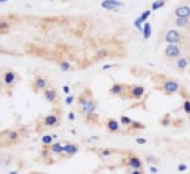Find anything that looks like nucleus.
<instances>
[{
    "mask_svg": "<svg viewBox=\"0 0 190 174\" xmlns=\"http://www.w3.org/2000/svg\"><path fill=\"white\" fill-rule=\"evenodd\" d=\"M165 55L169 59H178L181 55V49L178 44H168L165 48Z\"/></svg>",
    "mask_w": 190,
    "mask_h": 174,
    "instance_id": "obj_1",
    "label": "nucleus"
},
{
    "mask_svg": "<svg viewBox=\"0 0 190 174\" xmlns=\"http://www.w3.org/2000/svg\"><path fill=\"white\" fill-rule=\"evenodd\" d=\"M131 126H132V129H143L145 127L144 124H142V123H140V122H136V121H132Z\"/></svg>",
    "mask_w": 190,
    "mask_h": 174,
    "instance_id": "obj_27",
    "label": "nucleus"
},
{
    "mask_svg": "<svg viewBox=\"0 0 190 174\" xmlns=\"http://www.w3.org/2000/svg\"><path fill=\"white\" fill-rule=\"evenodd\" d=\"M186 170H187V166H186V164L180 163L179 166H178V171L179 172H184V171H186Z\"/></svg>",
    "mask_w": 190,
    "mask_h": 174,
    "instance_id": "obj_33",
    "label": "nucleus"
},
{
    "mask_svg": "<svg viewBox=\"0 0 190 174\" xmlns=\"http://www.w3.org/2000/svg\"><path fill=\"white\" fill-rule=\"evenodd\" d=\"M50 1H54V0H50Z\"/></svg>",
    "mask_w": 190,
    "mask_h": 174,
    "instance_id": "obj_43",
    "label": "nucleus"
},
{
    "mask_svg": "<svg viewBox=\"0 0 190 174\" xmlns=\"http://www.w3.org/2000/svg\"><path fill=\"white\" fill-rule=\"evenodd\" d=\"M18 137H19V134H18L16 132H14V131L9 133V139L10 140H16L18 139Z\"/></svg>",
    "mask_w": 190,
    "mask_h": 174,
    "instance_id": "obj_30",
    "label": "nucleus"
},
{
    "mask_svg": "<svg viewBox=\"0 0 190 174\" xmlns=\"http://www.w3.org/2000/svg\"><path fill=\"white\" fill-rule=\"evenodd\" d=\"M189 64H190L189 59L186 58V57H181V58H178V60H177V62H176L177 69H179V70H185V69H187Z\"/></svg>",
    "mask_w": 190,
    "mask_h": 174,
    "instance_id": "obj_17",
    "label": "nucleus"
},
{
    "mask_svg": "<svg viewBox=\"0 0 190 174\" xmlns=\"http://www.w3.org/2000/svg\"><path fill=\"white\" fill-rule=\"evenodd\" d=\"M107 129H109L110 132H117L119 129V124L116 120L114 119H109L107 121Z\"/></svg>",
    "mask_w": 190,
    "mask_h": 174,
    "instance_id": "obj_20",
    "label": "nucleus"
},
{
    "mask_svg": "<svg viewBox=\"0 0 190 174\" xmlns=\"http://www.w3.org/2000/svg\"><path fill=\"white\" fill-rule=\"evenodd\" d=\"M88 100H90V98H88L85 94H82V95L79 97L78 103H79V105L81 107V111H82L83 114L86 113V107H88Z\"/></svg>",
    "mask_w": 190,
    "mask_h": 174,
    "instance_id": "obj_10",
    "label": "nucleus"
},
{
    "mask_svg": "<svg viewBox=\"0 0 190 174\" xmlns=\"http://www.w3.org/2000/svg\"><path fill=\"white\" fill-rule=\"evenodd\" d=\"M181 38V34L177 29H169L165 35V42L167 44H179Z\"/></svg>",
    "mask_w": 190,
    "mask_h": 174,
    "instance_id": "obj_2",
    "label": "nucleus"
},
{
    "mask_svg": "<svg viewBox=\"0 0 190 174\" xmlns=\"http://www.w3.org/2000/svg\"><path fill=\"white\" fill-rule=\"evenodd\" d=\"M125 90V85L123 84H114L112 87H110L109 92L112 95H116V96H119L121 95Z\"/></svg>",
    "mask_w": 190,
    "mask_h": 174,
    "instance_id": "obj_14",
    "label": "nucleus"
},
{
    "mask_svg": "<svg viewBox=\"0 0 190 174\" xmlns=\"http://www.w3.org/2000/svg\"><path fill=\"white\" fill-rule=\"evenodd\" d=\"M16 73L12 70H7V71L3 73V77H2V81H3V84L5 86H12V85L16 83Z\"/></svg>",
    "mask_w": 190,
    "mask_h": 174,
    "instance_id": "obj_3",
    "label": "nucleus"
},
{
    "mask_svg": "<svg viewBox=\"0 0 190 174\" xmlns=\"http://www.w3.org/2000/svg\"><path fill=\"white\" fill-rule=\"evenodd\" d=\"M108 50H106V49H101V50H98L96 52V58L97 59H101V58H105V57H107L108 55Z\"/></svg>",
    "mask_w": 190,
    "mask_h": 174,
    "instance_id": "obj_25",
    "label": "nucleus"
},
{
    "mask_svg": "<svg viewBox=\"0 0 190 174\" xmlns=\"http://www.w3.org/2000/svg\"><path fill=\"white\" fill-rule=\"evenodd\" d=\"M42 142H43V144H45V145H49V144H51V142H53V137L49 136V135H45V136H43V138H42Z\"/></svg>",
    "mask_w": 190,
    "mask_h": 174,
    "instance_id": "obj_28",
    "label": "nucleus"
},
{
    "mask_svg": "<svg viewBox=\"0 0 190 174\" xmlns=\"http://www.w3.org/2000/svg\"><path fill=\"white\" fill-rule=\"evenodd\" d=\"M59 66H60L61 71H64V72H68L71 69V65H70V63L68 61H61V62L59 63Z\"/></svg>",
    "mask_w": 190,
    "mask_h": 174,
    "instance_id": "obj_23",
    "label": "nucleus"
},
{
    "mask_svg": "<svg viewBox=\"0 0 190 174\" xmlns=\"http://www.w3.org/2000/svg\"><path fill=\"white\" fill-rule=\"evenodd\" d=\"M11 28V24L8 20L0 18V34H7Z\"/></svg>",
    "mask_w": 190,
    "mask_h": 174,
    "instance_id": "obj_13",
    "label": "nucleus"
},
{
    "mask_svg": "<svg viewBox=\"0 0 190 174\" xmlns=\"http://www.w3.org/2000/svg\"><path fill=\"white\" fill-rule=\"evenodd\" d=\"M34 86L36 88V90H40V89H46L47 87V81L46 79L42 76H37L34 81Z\"/></svg>",
    "mask_w": 190,
    "mask_h": 174,
    "instance_id": "obj_12",
    "label": "nucleus"
},
{
    "mask_svg": "<svg viewBox=\"0 0 190 174\" xmlns=\"http://www.w3.org/2000/svg\"><path fill=\"white\" fill-rule=\"evenodd\" d=\"M136 142L140 144V145H144V144H147V139H144V138H136Z\"/></svg>",
    "mask_w": 190,
    "mask_h": 174,
    "instance_id": "obj_34",
    "label": "nucleus"
},
{
    "mask_svg": "<svg viewBox=\"0 0 190 174\" xmlns=\"http://www.w3.org/2000/svg\"><path fill=\"white\" fill-rule=\"evenodd\" d=\"M129 94L132 98L134 99H139L143 96L144 94V87L143 86H132L130 87V90H129Z\"/></svg>",
    "mask_w": 190,
    "mask_h": 174,
    "instance_id": "obj_8",
    "label": "nucleus"
},
{
    "mask_svg": "<svg viewBox=\"0 0 190 174\" xmlns=\"http://www.w3.org/2000/svg\"><path fill=\"white\" fill-rule=\"evenodd\" d=\"M120 122H121V124H123V125H131L132 120L130 119V118H128V116L123 115L120 118Z\"/></svg>",
    "mask_w": 190,
    "mask_h": 174,
    "instance_id": "obj_26",
    "label": "nucleus"
},
{
    "mask_svg": "<svg viewBox=\"0 0 190 174\" xmlns=\"http://www.w3.org/2000/svg\"><path fill=\"white\" fill-rule=\"evenodd\" d=\"M62 90H64V94H69V92H70V87L68 86V85H64V86L62 87Z\"/></svg>",
    "mask_w": 190,
    "mask_h": 174,
    "instance_id": "obj_35",
    "label": "nucleus"
},
{
    "mask_svg": "<svg viewBox=\"0 0 190 174\" xmlns=\"http://www.w3.org/2000/svg\"><path fill=\"white\" fill-rule=\"evenodd\" d=\"M10 174H16V172H13V173H10Z\"/></svg>",
    "mask_w": 190,
    "mask_h": 174,
    "instance_id": "obj_42",
    "label": "nucleus"
},
{
    "mask_svg": "<svg viewBox=\"0 0 190 174\" xmlns=\"http://www.w3.org/2000/svg\"><path fill=\"white\" fill-rule=\"evenodd\" d=\"M123 5V2L119 1V0H104L101 3V7L105 10H117L118 8H120Z\"/></svg>",
    "mask_w": 190,
    "mask_h": 174,
    "instance_id": "obj_5",
    "label": "nucleus"
},
{
    "mask_svg": "<svg viewBox=\"0 0 190 174\" xmlns=\"http://www.w3.org/2000/svg\"><path fill=\"white\" fill-rule=\"evenodd\" d=\"M151 12H152V10H150V9H149V10H145L144 12H142L141 15L138 16V18H136V22H139L140 24H144L145 22H147V18H150Z\"/></svg>",
    "mask_w": 190,
    "mask_h": 174,
    "instance_id": "obj_19",
    "label": "nucleus"
},
{
    "mask_svg": "<svg viewBox=\"0 0 190 174\" xmlns=\"http://www.w3.org/2000/svg\"><path fill=\"white\" fill-rule=\"evenodd\" d=\"M161 124L163 125L164 127H167L171 124V119H162V121H161Z\"/></svg>",
    "mask_w": 190,
    "mask_h": 174,
    "instance_id": "obj_31",
    "label": "nucleus"
},
{
    "mask_svg": "<svg viewBox=\"0 0 190 174\" xmlns=\"http://www.w3.org/2000/svg\"><path fill=\"white\" fill-rule=\"evenodd\" d=\"M79 151V147L73 144H68L64 147V152L68 153V155H75Z\"/></svg>",
    "mask_w": 190,
    "mask_h": 174,
    "instance_id": "obj_18",
    "label": "nucleus"
},
{
    "mask_svg": "<svg viewBox=\"0 0 190 174\" xmlns=\"http://www.w3.org/2000/svg\"><path fill=\"white\" fill-rule=\"evenodd\" d=\"M176 18H189L190 16V7L188 5H179L177 7L174 11Z\"/></svg>",
    "mask_w": 190,
    "mask_h": 174,
    "instance_id": "obj_6",
    "label": "nucleus"
},
{
    "mask_svg": "<svg viewBox=\"0 0 190 174\" xmlns=\"http://www.w3.org/2000/svg\"><path fill=\"white\" fill-rule=\"evenodd\" d=\"M182 108L187 114H190V100H185L184 105H182Z\"/></svg>",
    "mask_w": 190,
    "mask_h": 174,
    "instance_id": "obj_29",
    "label": "nucleus"
},
{
    "mask_svg": "<svg viewBox=\"0 0 190 174\" xmlns=\"http://www.w3.org/2000/svg\"><path fill=\"white\" fill-rule=\"evenodd\" d=\"M150 170H151V172H152V173H154V174H155V173H157V171H158V170L156 169L155 166H151V168H150Z\"/></svg>",
    "mask_w": 190,
    "mask_h": 174,
    "instance_id": "obj_39",
    "label": "nucleus"
},
{
    "mask_svg": "<svg viewBox=\"0 0 190 174\" xmlns=\"http://www.w3.org/2000/svg\"><path fill=\"white\" fill-rule=\"evenodd\" d=\"M51 149H53V151H54V152H57V153L64 152V147H62V145H61V144H59V142H57V144H54V145H53V147H51Z\"/></svg>",
    "mask_w": 190,
    "mask_h": 174,
    "instance_id": "obj_24",
    "label": "nucleus"
},
{
    "mask_svg": "<svg viewBox=\"0 0 190 174\" xmlns=\"http://www.w3.org/2000/svg\"><path fill=\"white\" fill-rule=\"evenodd\" d=\"M66 103H67V105H71V103L73 102V101H74V96H68L67 98H66Z\"/></svg>",
    "mask_w": 190,
    "mask_h": 174,
    "instance_id": "obj_32",
    "label": "nucleus"
},
{
    "mask_svg": "<svg viewBox=\"0 0 190 174\" xmlns=\"http://www.w3.org/2000/svg\"><path fill=\"white\" fill-rule=\"evenodd\" d=\"M44 97L47 101L49 102H55L57 100V90L55 89L54 87H47L44 92Z\"/></svg>",
    "mask_w": 190,
    "mask_h": 174,
    "instance_id": "obj_7",
    "label": "nucleus"
},
{
    "mask_svg": "<svg viewBox=\"0 0 190 174\" xmlns=\"http://www.w3.org/2000/svg\"><path fill=\"white\" fill-rule=\"evenodd\" d=\"M97 108V105H96V101L94 100L93 98H90V100H88V107H86V116L88 118H91V116L95 115V111H96Z\"/></svg>",
    "mask_w": 190,
    "mask_h": 174,
    "instance_id": "obj_9",
    "label": "nucleus"
},
{
    "mask_svg": "<svg viewBox=\"0 0 190 174\" xmlns=\"http://www.w3.org/2000/svg\"><path fill=\"white\" fill-rule=\"evenodd\" d=\"M58 123V116L55 114H49L44 119V124L47 126H55Z\"/></svg>",
    "mask_w": 190,
    "mask_h": 174,
    "instance_id": "obj_16",
    "label": "nucleus"
},
{
    "mask_svg": "<svg viewBox=\"0 0 190 174\" xmlns=\"http://www.w3.org/2000/svg\"><path fill=\"white\" fill-rule=\"evenodd\" d=\"M165 5H166V0H156V1L152 2V5H151V10L157 11L163 8Z\"/></svg>",
    "mask_w": 190,
    "mask_h": 174,
    "instance_id": "obj_21",
    "label": "nucleus"
},
{
    "mask_svg": "<svg viewBox=\"0 0 190 174\" xmlns=\"http://www.w3.org/2000/svg\"><path fill=\"white\" fill-rule=\"evenodd\" d=\"M175 24H176V26H178V27H186V26H188V24H189V20H188V18H177L176 21H175Z\"/></svg>",
    "mask_w": 190,
    "mask_h": 174,
    "instance_id": "obj_22",
    "label": "nucleus"
},
{
    "mask_svg": "<svg viewBox=\"0 0 190 174\" xmlns=\"http://www.w3.org/2000/svg\"><path fill=\"white\" fill-rule=\"evenodd\" d=\"M8 0H0V3H5Z\"/></svg>",
    "mask_w": 190,
    "mask_h": 174,
    "instance_id": "obj_41",
    "label": "nucleus"
},
{
    "mask_svg": "<svg viewBox=\"0 0 190 174\" xmlns=\"http://www.w3.org/2000/svg\"><path fill=\"white\" fill-rule=\"evenodd\" d=\"M68 119L70 120V121H73V120L75 119V115L73 112H69V114H68Z\"/></svg>",
    "mask_w": 190,
    "mask_h": 174,
    "instance_id": "obj_36",
    "label": "nucleus"
},
{
    "mask_svg": "<svg viewBox=\"0 0 190 174\" xmlns=\"http://www.w3.org/2000/svg\"><path fill=\"white\" fill-rule=\"evenodd\" d=\"M131 174H143L142 172H140L139 170H136V171H132Z\"/></svg>",
    "mask_w": 190,
    "mask_h": 174,
    "instance_id": "obj_40",
    "label": "nucleus"
},
{
    "mask_svg": "<svg viewBox=\"0 0 190 174\" xmlns=\"http://www.w3.org/2000/svg\"><path fill=\"white\" fill-rule=\"evenodd\" d=\"M142 35L144 39H149L152 36V25L149 22H145L143 24V29H142Z\"/></svg>",
    "mask_w": 190,
    "mask_h": 174,
    "instance_id": "obj_15",
    "label": "nucleus"
},
{
    "mask_svg": "<svg viewBox=\"0 0 190 174\" xmlns=\"http://www.w3.org/2000/svg\"><path fill=\"white\" fill-rule=\"evenodd\" d=\"M128 166L134 170H139L142 168V162L138 157H130L128 160Z\"/></svg>",
    "mask_w": 190,
    "mask_h": 174,
    "instance_id": "obj_11",
    "label": "nucleus"
},
{
    "mask_svg": "<svg viewBox=\"0 0 190 174\" xmlns=\"http://www.w3.org/2000/svg\"><path fill=\"white\" fill-rule=\"evenodd\" d=\"M112 68H114V65H112V64H105V65L102 66L103 70H108V69H112Z\"/></svg>",
    "mask_w": 190,
    "mask_h": 174,
    "instance_id": "obj_37",
    "label": "nucleus"
},
{
    "mask_svg": "<svg viewBox=\"0 0 190 174\" xmlns=\"http://www.w3.org/2000/svg\"><path fill=\"white\" fill-rule=\"evenodd\" d=\"M102 153H103V156H109L110 155V150H103L102 151Z\"/></svg>",
    "mask_w": 190,
    "mask_h": 174,
    "instance_id": "obj_38",
    "label": "nucleus"
},
{
    "mask_svg": "<svg viewBox=\"0 0 190 174\" xmlns=\"http://www.w3.org/2000/svg\"><path fill=\"white\" fill-rule=\"evenodd\" d=\"M163 90L166 94H174V92H177L179 90V84L176 81L168 79L163 84Z\"/></svg>",
    "mask_w": 190,
    "mask_h": 174,
    "instance_id": "obj_4",
    "label": "nucleus"
}]
</instances>
